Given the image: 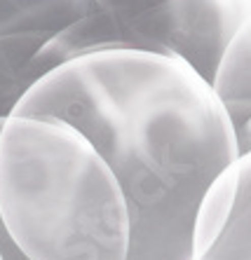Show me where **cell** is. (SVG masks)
<instances>
[{
    "label": "cell",
    "mask_w": 251,
    "mask_h": 260,
    "mask_svg": "<svg viewBox=\"0 0 251 260\" xmlns=\"http://www.w3.org/2000/svg\"><path fill=\"white\" fill-rule=\"evenodd\" d=\"M211 82L134 47L78 52L0 127V216L31 260H193L204 197L239 157Z\"/></svg>",
    "instance_id": "obj_1"
},
{
    "label": "cell",
    "mask_w": 251,
    "mask_h": 260,
    "mask_svg": "<svg viewBox=\"0 0 251 260\" xmlns=\"http://www.w3.org/2000/svg\"><path fill=\"white\" fill-rule=\"evenodd\" d=\"M155 5L158 0H97V12L73 26L68 33H64L47 49L45 54V59H49L47 66L78 52L113 47L120 30H124L132 21H136Z\"/></svg>",
    "instance_id": "obj_6"
},
{
    "label": "cell",
    "mask_w": 251,
    "mask_h": 260,
    "mask_svg": "<svg viewBox=\"0 0 251 260\" xmlns=\"http://www.w3.org/2000/svg\"><path fill=\"white\" fill-rule=\"evenodd\" d=\"M0 260H5V258H3V251H0Z\"/></svg>",
    "instance_id": "obj_8"
},
{
    "label": "cell",
    "mask_w": 251,
    "mask_h": 260,
    "mask_svg": "<svg viewBox=\"0 0 251 260\" xmlns=\"http://www.w3.org/2000/svg\"><path fill=\"white\" fill-rule=\"evenodd\" d=\"M249 17L251 0H158L120 30L113 47L174 56L214 82L228 45Z\"/></svg>",
    "instance_id": "obj_2"
},
{
    "label": "cell",
    "mask_w": 251,
    "mask_h": 260,
    "mask_svg": "<svg viewBox=\"0 0 251 260\" xmlns=\"http://www.w3.org/2000/svg\"><path fill=\"white\" fill-rule=\"evenodd\" d=\"M3 117L5 115H0V127H3ZM0 251H3V258L5 260H31L28 255L21 253V248L17 246L12 235L7 232V225L3 220V216H0Z\"/></svg>",
    "instance_id": "obj_7"
},
{
    "label": "cell",
    "mask_w": 251,
    "mask_h": 260,
    "mask_svg": "<svg viewBox=\"0 0 251 260\" xmlns=\"http://www.w3.org/2000/svg\"><path fill=\"white\" fill-rule=\"evenodd\" d=\"M193 260H251V148L239 152L204 197Z\"/></svg>",
    "instance_id": "obj_4"
},
{
    "label": "cell",
    "mask_w": 251,
    "mask_h": 260,
    "mask_svg": "<svg viewBox=\"0 0 251 260\" xmlns=\"http://www.w3.org/2000/svg\"><path fill=\"white\" fill-rule=\"evenodd\" d=\"M94 12L97 0H0V101L28 85L47 49Z\"/></svg>",
    "instance_id": "obj_3"
},
{
    "label": "cell",
    "mask_w": 251,
    "mask_h": 260,
    "mask_svg": "<svg viewBox=\"0 0 251 260\" xmlns=\"http://www.w3.org/2000/svg\"><path fill=\"white\" fill-rule=\"evenodd\" d=\"M216 96L226 106L239 136V150L251 148V17L228 45L214 75Z\"/></svg>",
    "instance_id": "obj_5"
}]
</instances>
